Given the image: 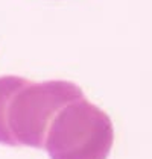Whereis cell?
<instances>
[]
</instances>
